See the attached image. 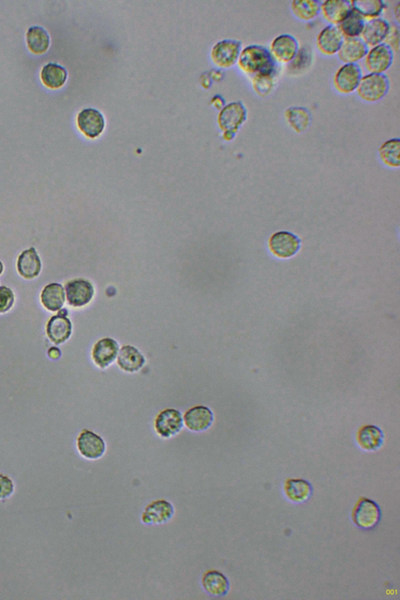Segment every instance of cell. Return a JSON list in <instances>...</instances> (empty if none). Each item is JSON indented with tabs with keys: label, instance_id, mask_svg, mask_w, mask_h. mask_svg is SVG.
Listing matches in <instances>:
<instances>
[{
	"label": "cell",
	"instance_id": "obj_1",
	"mask_svg": "<svg viewBox=\"0 0 400 600\" xmlns=\"http://www.w3.org/2000/svg\"><path fill=\"white\" fill-rule=\"evenodd\" d=\"M240 70L252 76L262 73L279 72L278 63L266 47L251 45L241 51L238 60Z\"/></svg>",
	"mask_w": 400,
	"mask_h": 600
},
{
	"label": "cell",
	"instance_id": "obj_2",
	"mask_svg": "<svg viewBox=\"0 0 400 600\" xmlns=\"http://www.w3.org/2000/svg\"><path fill=\"white\" fill-rule=\"evenodd\" d=\"M390 81L385 74H371L363 76L356 93L363 101L376 102L382 100L389 92Z\"/></svg>",
	"mask_w": 400,
	"mask_h": 600
},
{
	"label": "cell",
	"instance_id": "obj_3",
	"mask_svg": "<svg viewBox=\"0 0 400 600\" xmlns=\"http://www.w3.org/2000/svg\"><path fill=\"white\" fill-rule=\"evenodd\" d=\"M248 112L244 103L233 102L224 107L218 115V124L224 132L237 133L246 121Z\"/></svg>",
	"mask_w": 400,
	"mask_h": 600
},
{
	"label": "cell",
	"instance_id": "obj_4",
	"mask_svg": "<svg viewBox=\"0 0 400 600\" xmlns=\"http://www.w3.org/2000/svg\"><path fill=\"white\" fill-rule=\"evenodd\" d=\"M352 517L356 526L369 530L375 528L380 522L382 512L375 501L363 498L357 502Z\"/></svg>",
	"mask_w": 400,
	"mask_h": 600
},
{
	"label": "cell",
	"instance_id": "obj_5",
	"mask_svg": "<svg viewBox=\"0 0 400 600\" xmlns=\"http://www.w3.org/2000/svg\"><path fill=\"white\" fill-rule=\"evenodd\" d=\"M363 77L358 64H346L340 67L334 76L333 84L338 92L343 95L354 93Z\"/></svg>",
	"mask_w": 400,
	"mask_h": 600
},
{
	"label": "cell",
	"instance_id": "obj_6",
	"mask_svg": "<svg viewBox=\"0 0 400 600\" xmlns=\"http://www.w3.org/2000/svg\"><path fill=\"white\" fill-rule=\"evenodd\" d=\"M243 44L240 41L225 39L220 41L213 47L211 57L213 63L220 67L229 68L236 63L239 58Z\"/></svg>",
	"mask_w": 400,
	"mask_h": 600
},
{
	"label": "cell",
	"instance_id": "obj_7",
	"mask_svg": "<svg viewBox=\"0 0 400 600\" xmlns=\"http://www.w3.org/2000/svg\"><path fill=\"white\" fill-rule=\"evenodd\" d=\"M175 509L166 500L153 501L145 508L141 521L146 526H161L173 519Z\"/></svg>",
	"mask_w": 400,
	"mask_h": 600
},
{
	"label": "cell",
	"instance_id": "obj_8",
	"mask_svg": "<svg viewBox=\"0 0 400 600\" xmlns=\"http://www.w3.org/2000/svg\"><path fill=\"white\" fill-rule=\"evenodd\" d=\"M184 427L182 413L175 409L161 411L155 419L154 427L159 436L171 439L180 433Z\"/></svg>",
	"mask_w": 400,
	"mask_h": 600
},
{
	"label": "cell",
	"instance_id": "obj_9",
	"mask_svg": "<svg viewBox=\"0 0 400 600\" xmlns=\"http://www.w3.org/2000/svg\"><path fill=\"white\" fill-rule=\"evenodd\" d=\"M77 448L81 456L89 460L100 459L107 450L105 441L99 434L88 429L80 433Z\"/></svg>",
	"mask_w": 400,
	"mask_h": 600
},
{
	"label": "cell",
	"instance_id": "obj_10",
	"mask_svg": "<svg viewBox=\"0 0 400 600\" xmlns=\"http://www.w3.org/2000/svg\"><path fill=\"white\" fill-rule=\"evenodd\" d=\"M301 241L295 234L282 231L274 233L269 240V248L279 258H291L300 250Z\"/></svg>",
	"mask_w": 400,
	"mask_h": 600
},
{
	"label": "cell",
	"instance_id": "obj_11",
	"mask_svg": "<svg viewBox=\"0 0 400 600\" xmlns=\"http://www.w3.org/2000/svg\"><path fill=\"white\" fill-rule=\"evenodd\" d=\"M394 60V53L385 44H381L369 50L365 57V67L371 74H385L391 67Z\"/></svg>",
	"mask_w": 400,
	"mask_h": 600
},
{
	"label": "cell",
	"instance_id": "obj_12",
	"mask_svg": "<svg viewBox=\"0 0 400 600\" xmlns=\"http://www.w3.org/2000/svg\"><path fill=\"white\" fill-rule=\"evenodd\" d=\"M300 50V44L295 37L289 34H282L274 39L270 52L277 63L289 64Z\"/></svg>",
	"mask_w": 400,
	"mask_h": 600
},
{
	"label": "cell",
	"instance_id": "obj_13",
	"mask_svg": "<svg viewBox=\"0 0 400 600\" xmlns=\"http://www.w3.org/2000/svg\"><path fill=\"white\" fill-rule=\"evenodd\" d=\"M65 291L67 302L74 307H82L88 305L95 293L91 282L82 279L67 282Z\"/></svg>",
	"mask_w": 400,
	"mask_h": 600
},
{
	"label": "cell",
	"instance_id": "obj_14",
	"mask_svg": "<svg viewBox=\"0 0 400 600\" xmlns=\"http://www.w3.org/2000/svg\"><path fill=\"white\" fill-rule=\"evenodd\" d=\"M77 123L81 132L91 139L100 136L106 126L105 116L94 108L82 109L78 115Z\"/></svg>",
	"mask_w": 400,
	"mask_h": 600
},
{
	"label": "cell",
	"instance_id": "obj_15",
	"mask_svg": "<svg viewBox=\"0 0 400 600\" xmlns=\"http://www.w3.org/2000/svg\"><path fill=\"white\" fill-rule=\"evenodd\" d=\"M344 39L339 27L329 25L323 29L317 36V49L326 56H335L341 49Z\"/></svg>",
	"mask_w": 400,
	"mask_h": 600
},
{
	"label": "cell",
	"instance_id": "obj_16",
	"mask_svg": "<svg viewBox=\"0 0 400 600\" xmlns=\"http://www.w3.org/2000/svg\"><path fill=\"white\" fill-rule=\"evenodd\" d=\"M184 425L193 432H203L211 427L215 420L213 411L206 406H196L185 413Z\"/></svg>",
	"mask_w": 400,
	"mask_h": 600
},
{
	"label": "cell",
	"instance_id": "obj_17",
	"mask_svg": "<svg viewBox=\"0 0 400 600\" xmlns=\"http://www.w3.org/2000/svg\"><path fill=\"white\" fill-rule=\"evenodd\" d=\"M119 344L112 338H103L94 345L92 351L93 361L101 369L112 364L119 353Z\"/></svg>",
	"mask_w": 400,
	"mask_h": 600
},
{
	"label": "cell",
	"instance_id": "obj_18",
	"mask_svg": "<svg viewBox=\"0 0 400 600\" xmlns=\"http://www.w3.org/2000/svg\"><path fill=\"white\" fill-rule=\"evenodd\" d=\"M369 47L361 37L345 39L338 58L343 63L357 64L366 57Z\"/></svg>",
	"mask_w": 400,
	"mask_h": 600
},
{
	"label": "cell",
	"instance_id": "obj_19",
	"mask_svg": "<svg viewBox=\"0 0 400 600\" xmlns=\"http://www.w3.org/2000/svg\"><path fill=\"white\" fill-rule=\"evenodd\" d=\"M390 23L385 19L378 18L368 20L361 33V38L368 47L383 44L389 30Z\"/></svg>",
	"mask_w": 400,
	"mask_h": 600
},
{
	"label": "cell",
	"instance_id": "obj_20",
	"mask_svg": "<svg viewBox=\"0 0 400 600\" xmlns=\"http://www.w3.org/2000/svg\"><path fill=\"white\" fill-rule=\"evenodd\" d=\"M67 314L60 312L51 317L46 326V333L55 344L60 345L66 342L72 335V325L66 316Z\"/></svg>",
	"mask_w": 400,
	"mask_h": 600
},
{
	"label": "cell",
	"instance_id": "obj_21",
	"mask_svg": "<svg viewBox=\"0 0 400 600\" xmlns=\"http://www.w3.org/2000/svg\"><path fill=\"white\" fill-rule=\"evenodd\" d=\"M202 585L208 594L215 597L225 596L230 589L229 579L222 572L215 570L205 572Z\"/></svg>",
	"mask_w": 400,
	"mask_h": 600
},
{
	"label": "cell",
	"instance_id": "obj_22",
	"mask_svg": "<svg viewBox=\"0 0 400 600\" xmlns=\"http://www.w3.org/2000/svg\"><path fill=\"white\" fill-rule=\"evenodd\" d=\"M351 11V1L328 0V1L322 2L321 13L328 22L338 26L347 18Z\"/></svg>",
	"mask_w": 400,
	"mask_h": 600
},
{
	"label": "cell",
	"instance_id": "obj_23",
	"mask_svg": "<svg viewBox=\"0 0 400 600\" xmlns=\"http://www.w3.org/2000/svg\"><path fill=\"white\" fill-rule=\"evenodd\" d=\"M116 358L119 368L128 373L139 371L146 363V359L141 352L130 345L122 347Z\"/></svg>",
	"mask_w": 400,
	"mask_h": 600
},
{
	"label": "cell",
	"instance_id": "obj_24",
	"mask_svg": "<svg viewBox=\"0 0 400 600\" xmlns=\"http://www.w3.org/2000/svg\"><path fill=\"white\" fill-rule=\"evenodd\" d=\"M17 267L18 273L24 279H32L37 277L42 269V263L34 247L20 255Z\"/></svg>",
	"mask_w": 400,
	"mask_h": 600
},
{
	"label": "cell",
	"instance_id": "obj_25",
	"mask_svg": "<svg viewBox=\"0 0 400 600\" xmlns=\"http://www.w3.org/2000/svg\"><path fill=\"white\" fill-rule=\"evenodd\" d=\"M285 117L288 126L298 134L307 132L313 121L312 113L305 107L288 108L285 112Z\"/></svg>",
	"mask_w": 400,
	"mask_h": 600
},
{
	"label": "cell",
	"instance_id": "obj_26",
	"mask_svg": "<svg viewBox=\"0 0 400 600\" xmlns=\"http://www.w3.org/2000/svg\"><path fill=\"white\" fill-rule=\"evenodd\" d=\"M286 498L293 502H305L312 498L313 488L309 482L303 479H289L284 487Z\"/></svg>",
	"mask_w": 400,
	"mask_h": 600
},
{
	"label": "cell",
	"instance_id": "obj_27",
	"mask_svg": "<svg viewBox=\"0 0 400 600\" xmlns=\"http://www.w3.org/2000/svg\"><path fill=\"white\" fill-rule=\"evenodd\" d=\"M41 302L46 309L50 312H58L65 302V289L59 284H51L46 286L42 294H41Z\"/></svg>",
	"mask_w": 400,
	"mask_h": 600
},
{
	"label": "cell",
	"instance_id": "obj_28",
	"mask_svg": "<svg viewBox=\"0 0 400 600\" xmlns=\"http://www.w3.org/2000/svg\"><path fill=\"white\" fill-rule=\"evenodd\" d=\"M27 44L32 53H44L49 49L51 45L50 34L42 27H31L27 32Z\"/></svg>",
	"mask_w": 400,
	"mask_h": 600
},
{
	"label": "cell",
	"instance_id": "obj_29",
	"mask_svg": "<svg viewBox=\"0 0 400 600\" xmlns=\"http://www.w3.org/2000/svg\"><path fill=\"white\" fill-rule=\"evenodd\" d=\"M321 1L317 0H295L291 3L293 15L302 22H310L321 11Z\"/></svg>",
	"mask_w": 400,
	"mask_h": 600
},
{
	"label": "cell",
	"instance_id": "obj_30",
	"mask_svg": "<svg viewBox=\"0 0 400 600\" xmlns=\"http://www.w3.org/2000/svg\"><path fill=\"white\" fill-rule=\"evenodd\" d=\"M67 79L65 67L56 63L47 64L41 72V79L48 88H60L65 84Z\"/></svg>",
	"mask_w": 400,
	"mask_h": 600
},
{
	"label": "cell",
	"instance_id": "obj_31",
	"mask_svg": "<svg viewBox=\"0 0 400 600\" xmlns=\"http://www.w3.org/2000/svg\"><path fill=\"white\" fill-rule=\"evenodd\" d=\"M352 9L364 20L378 18L382 15L386 4L382 0H355L351 1Z\"/></svg>",
	"mask_w": 400,
	"mask_h": 600
},
{
	"label": "cell",
	"instance_id": "obj_32",
	"mask_svg": "<svg viewBox=\"0 0 400 600\" xmlns=\"http://www.w3.org/2000/svg\"><path fill=\"white\" fill-rule=\"evenodd\" d=\"M384 434L379 427L374 425H367L358 434L359 444L363 449L370 451H376L383 444Z\"/></svg>",
	"mask_w": 400,
	"mask_h": 600
},
{
	"label": "cell",
	"instance_id": "obj_33",
	"mask_svg": "<svg viewBox=\"0 0 400 600\" xmlns=\"http://www.w3.org/2000/svg\"><path fill=\"white\" fill-rule=\"evenodd\" d=\"M279 72L262 73L252 76L253 91L260 98H265L273 92L278 81Z\"/></svg>",
	"mask_w": 400,
	"mask_h": 600
},
{
	"label": "cell",
	"instance_id": "obj_34",
	"mask_svg": "<svg viewBox=\"0 0 400 600\" xmlns=\"http://www.w3.org/2000/svg\"><path fill=\"white\" fill-rule=\"evenodd\" d=\"M381 161L390 168L400 166V140L398 138L385 142L378 149Z\"/></svg>",
	"mask_w": 400,
	"mask_h": 600
},
{
	"label": "cell",
	"instance_id": "obj_35",
	"mask_svg": "<svg viewBox=\"0 0 400 600\" xmlns=\"http://www.w3.org/2000/svg\"><path fill=\"white\" fill-rule=\"evenodd\" d=\"M365 20L352 9L349 15L338 25L345 39L361 37Z\"/></svg>",
	"mask_w": 400,
	"mask_h": 600
},
{
	"label": "cell",
	"instance_id": "obj_36",
	"mask_svg": "<svg viewBox=\"0 0 400 600\" xmlns=\"http://www.w3.org/2000/svg\"><path fill=\"white\" fill-rule=\"evenodd\" d=\"M313 55L307 48L300 49L295 58L289 63V69L293 72L305 70L312 64Z\"/></svg>",
	"mask_w": 400,
	"mask_h": 600
},
{
	"label": "cell",
	"instance_id": "obj_37",
	"mask_svg": "<svg viewBox=\"0 0 400 600\" xmlns=\"http://www.w3.org/2000/svg\"><path fill=\"white\" fill-rule=\"evenodd\" d=\"M15 488V481L8 474L0 473V501L11 498Z\"/></svg>",
	"mask_w": 400,
	"mask_h": 600
},
{
	"label": "cell",
	"instance_id": "obj_38",
	"mask_svg": "<svg viewBox=\"0 0 400 600\" xmlns=\"http://www.w3.org/2000/svg\"><path fill=\"white\" fill-rule=\"evenodd\" d=\"M399 24L395 22L390 24L389 32L383 42L390 48L393 53L399 51Z\"/></svg>",
	"mask_w": 400,
	"mask_h": 600
},
{
	"label": "cell",
	"instance_id": "obj_39",
	"mask_svg": "<svg viewBox=\"0 0 400 600\" xmlns=\"http://www.w3.org/2000/svg\"><path fill=\"white\" fill-rule=\"evenodd\" d=\"M15 303V294L6 286H0V314L8 312Z\"/></svg>",
	"mask_w": 400,
	"mask_h": 600
},
{
	"label": "cell",
	"instance_id": "obj_40",
	"mask_svg": "<svg viewBox=\"0 0 400 600\" xmlns=\"http://www.w3.org/2000/svg\"><path fill=\"white\" fill-rule=\"evenodd\" d=\"M49 355L53 359H58L60 356V352L58 349L52 348L49 351Z\"/></svg>",
	"mask_w": 400,
	"mask_h": 600
},
{
	"label": "cell",
	"instance_id": "obj_41",
	"mask_svg": "<svg viewBox=\"0 0 400 600\" xmlns=\"http://www.w3.org/2000/svg\"><path fill=\"white\" fill-rule=\"evenodd\" d=\"M399 16H400V3H399L395 9H394V17L396 18L398 24L399 22Z\"/></svg>",
	"mask_w": 400,
	"mask_h": 600
},
{
	"label": "cell",
	"instance_id": "obj_42",
	"mask_svg": "<svg viewBox=\"0 0 400 600\" xmlns=\"http://www.w3.org/2000/svg\"><path fill=\"white\" fill-rule=\"evenodd\" d=\"M236 135V133L232 132H224V137L226 140H232Z\"/></svg>",
	"mask_w": 400,
	"mask_h": 600
},
{
	"label": "cell",
	"instance_id": "obj_43",
	"mask_svg": "<svg viewBox=\"0 0 400 600\" xmlns=\"http://www.w3.org/2000/svg\"><path fill=\"white\" fill-rule=\"evenodd\" d=\"M3 272H4V265L2 264V262L0 261V274H2Z\"/></svg>",
	"mask_w": 400,
	"mask_h": 600
}]
</instances>
